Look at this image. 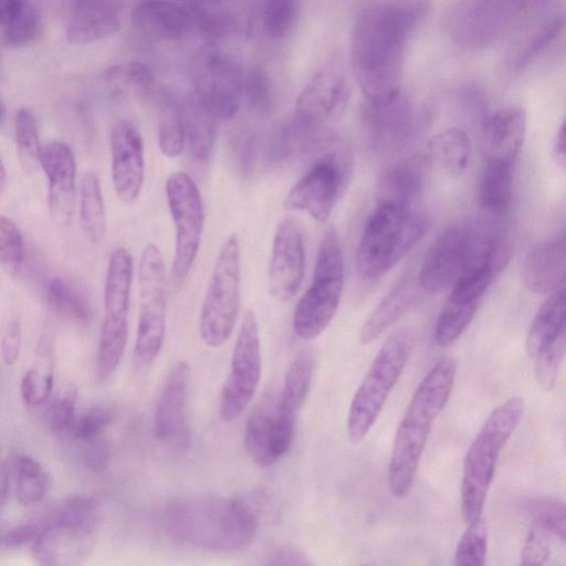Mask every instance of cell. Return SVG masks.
Segmentation results:
<instances>
[{
    "label": "cell",
    "instance_id": "cell-41",
    "mask_svg": "<svg viewBox=\"0 0 566 566\" xmlns=\"http://www.w3.org/2000/svg\"><path fill=\"white\" fill-rule=\"evenodd\" d=\"M14 133L20 166L25 174H33L41 166L42 147L35 118L25 107L15 113Z\"/></svg>",
    "mask_w": 566,
    "mask_h": 566
},
{
    "label": "cell",
    "instance_id": "cell-27",
    "mask_svg": "<svg viewBox=\"0 0 566 566\" xmlns=\"http://www.w3.org/2000/svg\"><path fill=\"white\" fill-rule=\"evenodd\" d=\"M526 134V114L520 106L493 112L481 129V149L489 160H512L518 154Z\"/></svg>",
    "mask_w": 566,
    "mask_h": 566
},
{
    "label": "cell",
    "instance_id": "cell-12",
    "mask_svg": "<svg viewBox=\"0 0 566 566\" xmlns=\"http://www.w3.org/2000/svg\"><path fill=\"white\" fill-rule=\"evenodd\" d=\"M485 226L458 223L444 230L428 250L418 283L427 292H440L452 286L475 260Z\"/></svg>",
    "mask_w": 566,
    "mask_h": 566
},
{
    "label": "cell",
    "instance_id": "cell-20",
    "mask_svg": "<svg viewBox=\"0 0 566 566\" xmlns=\"http://www.w3.org/2000/svg\"><path fill=\"white\" fill-rule=\"evenodd\" d=\"M112 180L124 203L134 202L145 176L144 142L137 127L127 119L117 120L111 132Z\"/></svg>",
    "mask_w": 566,
    "mask_h": 566
},
{
    "label": "cell",
    "instance_id": "cell-53",
    "mask_svg": "<svg viewBox=\"0 0 566 566\" xmlns=\"http://www.w3.org/2000/svg\"><path fill=\"white\" fill-rule=\"evenodd\" d=\"M552 537L548 531L533 522L522 547L521 564L543 565L551 554Z\"/></svg>",
    "mask_w": 566,
    "mask_h": 566
},
{
    "label": "cell",
    "instance_id": "cell-14",
    "mask_svg": "<svg viewBox=\"0 0 566 566\" xmlns=\"http://www.w3.org/2000/svg\"><path fill=\"white\" fill-rule=\"evenodd\" d=\"M230 363L220 396V415L226 421L234 420L249 406L261 378L259 327L252 310L243 315Z\"/></svg>",
    "mask_w": 566,
    "mask_h": 566
},
{
    "label": "cell",
    "instance_id": "cell-43",
    "mask_svg": "<svg viewBox=\"0 0 566 566\" xmlns=\"http://www.w3.org/2000/svg\"><path fill=\"white\" fill-rule=\"evenodd\" d=\"M185 127L181 109L177 105L163 107L158 123V146L168 158L178 157L185 149Z\"/></svg>",
    "mask_w": 566,
    "mask_h": 566
},
{
    "label": "cell",
    "instance_id": "cell-50",
    "mask_svg": "<svg viewBox=\"0 0 566 566\" xmlns=\"http://www.w3.org/2000/svg\"><path fill=\"white\" fill-rule=\"evenodd\" d=\"M564 19L555 18L544 23L541 29L527 41L524 49L521 50L514 61L516 67H523L535 57H537L547 46H549L563 32Z\"/></svg>",
    "mask_w": 566,
    "mask_h": 566
},
{
    "label": "cell",
    "instance_id": "cell-39",
    "mask_svg": "<svg viewBox=\"0 0 566 566\" xmlns=\"http://www.w3.org/2000/svg\"><path fill=\"white\" fill-rule=\"evenodd\" d=\"M53 358L49 347L39 346L33 365L21 380V396L29 407L42 405L51 395L54 380Z\"/></svg>",
    "mask_w": 566,
    "mask_h": 566
},
{
    "label": "cell",
    "instance_id": "cell-13",
    "mask_svg": "<svg viewBox=\"0 0 566 566\" xmlns=\"http://www.w3.org/2000/svg\"><path fill=\"white\" fill-rule=\"evenodd\" d=\"M566 350V305L564 287L553 292L533 317L526 336V352L534 360L539 386H555Z\"/></svg>",
    "mask_w": 566,
    "mask_h": 566
},
{
    "label": "cell",
    "instance_id": "cell-25",
    "mask_svg": "<svg viewBox=\"0 0 566 566\" xmlns=\"http://www.w3.org/2000/svg\"><path fill=\"white\" fill-rule=\"evenodd\" d=\"M361 122L376 146L394 147L412 135L417 117L412 105L400 92L384 101H364Z\"/></svg>",
    "mask_w": 566,
    "mask_h": 566
},
{
    "label": "cell",
    "instance_id": "cell-19",
    "mask_svg": "<svg viewBox=\"0 0 566 566\" xmlns=\"http://www.w3.org/2000/svg\"><path fill=\"white\" fill-rule=\"evenodd\" d=\"M305 272V251L296 221L283 219L276 227L269 266L270 292L277 301L292 300L300 290Z\"/></svg>",
    "mask_w": 566,
    "mask_h": 566
},
{
    "label": "cell",
    "instance_id": "cell-58",
    "mask_svg": "<svg viewBox=\"0 0 566 566\" xmlns=\"http://www.w3.org/2000/svg\"><path fill=\"white\" fill-rule=\"evenodd\" d=\"M90 440L91 444L86 449L85 460L94 470H101L106 465L108 459V449L105 443Z\"/></svg>",
    "mask_w": 566,
    "mask_h": 566
},
{
    "label": "cell",
    "instance_id": "cell-35",
    "mask_svg": "<svg viewBox=\"0 0 566 566\" xmlns=\"http://www.w3.org/2000/svg\"><path fill=\"white\" fill-rule=\"evenodd\" d=\"M426 155L432 164L447 174L459 176L468 166L470 139L461 128H447L429 139Z\"/></svg>",
    "mask_w": 566,
    "mask_h": 566
},
{
    "label": "cell",
    "instance_id": "cell-57",
    "mask_svg": "<svg viewBox=\"0 0 566 566\" xmlns=\"http://www.w3.org/2000/svg\"><path fill=\"white\" fill-rule=\"evenodd\" d=\"M112 75H119L129 83L147 86L153 82L151 72L140 63H129L118 70L111 71Z\"/></svg>",
    "mask_w": 566,
    "mask_h": 566
},
{
    "label": "cell",
    "instance_id": "cell-42",
    "mask_svg": "<svg viewBox=\"0 0 566 566\" xmlns=\"http://www.w3.org/2000/svg\"><path fill=\"white\" fill-rule=\"evenodd\" d=\"M51 485L48 473L33 458L22 454L18 459V501L24 505H33L44 499Z\"/></svg>",
    "mask_w": 566,
    "mask_h": 566
},
{
    "label": "cell",
    "instance_id": "cell-7",
    "mask_svg": "<svg viewBox=\"0 0 566 566\" xmlns=\"http://www.w3.org/2000/svg\"><path fill=\"white\" fill-rule=\"evenodd\" d=\"M344 287V261L334 230H328L318 249L312 282L296 304L294 333L302 339L319 336L334 318Z\"/></svg>",
    "mask_w": 566,
    "mask_h": 566
},
{
    "label": "cell",
    "instance_id": "cell-55",
    "mask_svg": "<svg viewBox=\"0 0 566 566\" xmlns=\"http://www.w3.org/2000/svg\"><path fill=\"white\" fill-rule=\"evenodd\" d=\"M268 565H308L311 562L298 548L290 545H280L265 555Z\"/></svg>",
    "mask_w": 566,
    "mask_h": 566
},
{
    "label": "cell",
    "instance_id": "cell-4",
    "mask_svg": "<svg viewBox=\"0 0 566 566\" xmlns=\"http://www.w3.org/2000/svg\"><path fill=\"white\" fill-rule=\"evenodd\" d=\"M525 400L513 396L495 407L472 440L463 462L461 515L465 525L482 516L501 450L517 428Z\"/></svg>",
    "mask_w": 566,
    "mask_h": 566
},
{
    "label": "cell",
    "instance_id": "cell-22",
    "mask_svg": "<svg viewBox=\"0 0 566 566\" xmlns=\"http://www.w3.org/2000/svg\"><path fill=\"white\" fill-rule=\"evenodd\" d=\"M41 166L48 178V202L52 220L67 226L75 209L76 164L73 150L62 140L48 143L41 151Z\"/></svg>",
    "mask_w": 566,
    "mask_h": 566
},
{
    "label": "cell",
    "instance_id": "cell-31",
    "mask_svg": "<svg viewBox=\"0 0 566 566\" xmlns=\"http://www.w3.org/2000/svg\"><path fill=\"white\" fill-rule=\"evenodd\" d=\"M423 174L413 160H401L387 167L377 182V203L411 206L421 191Z\"/></svg>",
    "mask_w": 566,
    "mask_h": 566
},
{
    "label": "cell",
    "instance_id": "cell-32",
    "mask_svg": "<svg viewBox=\"0 0 566 566\" xmlns=\"http://www.w3.org/2000/svg\"><path fill=\"white\" fill-rule=\"evenodd\" d=\"M513 185L514 161H486L479 184L480 207L494 217L506 214L512 203Z\"/></svg>",
    "mask_w": 566,
    "mask_h": 566
},
{
    "label": "cell",
    "instance_id": "cell-52",
    "mask_svg": "<svg viewBox=\"0 0 566 566\" xmlns=\"http://www.w3.org/2000/svg\"><path fill=\"white\" fill-rule=\"evenodd\" d=\"M242 94L255 111L266 112L271 105V88L266 72L254 66L242 78Z\"/></svg>",
    "mask_w": 566,
    "mask_h": 566
},
{
    "label": "cell",
    "instance_id": "cell-26",
    "mask_svg": "<svg viewBox=\"0 0 566 566\" xmlns=\"http://www.w3.org/2000/svg\"><path fill=\"white\" fill-rule=\"evenodd\" d=\"M566 249L563 237L534 245L522 265L524 286L534 294H551L564 287Z\"/></svg>",
    "mask_w": 566,
    "mask_h": 566
},
{
    "label": "cell",
    "instance_id": "cell-46",
    "mask_svg": "<svg viewBox=\"0 0 566 566\" xmlns=\"http://www.w3.org/2000/svg\"><path fill=\"white\" fill-rule=\"evenodd\" d=\"M533 522L565 543V505L555 497H536L526 503Z\"/></svg>",
    "mask_w": 566,
    "mask_h": 566
},
{
    "label": "cell",
    "instance_id": "cell-47",
    "mask_svg": "<svg viewBox=\"0 0 566 566\" xmlns=\"http://www.w3.org/2000/svg\"><path fill=\"white\" fill-rule=\"evenodd\" d=\"M25 248L17 224L9 218L0 216V265L8 273L14 274L23 264Z\"/></svg>",
    "mask_w": 566,
    "mask_h": 566
},
{
    "label": "cell",
    "instance_id": "cell-30",
    "mask_svg": "<svg viewBox=\"0 0 566 566\" xmlns=\"http://www.w3.org/2000/svg\"><path fill=\"white\" fill-rule=\"evenodd\" d=\"M315 364V353L308 347L301 349L294 357L277 401V413L281 418L296 423L298 411L310 391Z\"/></svg>",
    "mask_w": 566,
    "mask_h": 566
},
{
    "label": "cell",
    "instance_id": "cell-48",
    "mask_svg": "<svg viewBox=\"0 0 566 566\" xmlns=\"http://www.w3.org/2000/svg\"><path fill=\"white\" fill-rule=\"evenodd\" d=\"M298 0H266L264 24L269 36L283 38L295 23Z\"/></svg>",
    "mask_w": 566,
    "mask_h": 566
},
{
    "label": "cell",
    "instance_id": "cell-60",
    "mask_svg": "<svg viewBox=\"0 0 566 566\" xmlns=\"http://www.w3.org/2000/svg\"><path fill=\"white\" fill-rule=\"evenodd\" d=\"M23 0H0V24L4 27L18 13Z\"/></svg>",
    "mask_w": 566,
    "mask_h": 566
},
{
    "label": "cell",
    "instance_id": "cell-18",
    "mask_svg": "<svg viewBox=\"0 0 566 566\" xmlns=\"http://www.w3.org/2000/svg\"><path fill=\"white\" fill-rule=\"evenodd\" d=\"M350 90L344 72L335 65L318 71L304 86L295 103L297 119L315 127L329 129L349 102Z\"/></svg>",
    "mask_w": 566,
    "mask_h": 566
},
{
    "label": "cell",
    "instance_id": "cell-29",
    "mask_svg": "<svg viewBox=\"0 0 566 566\" xmlns=\"http://www.w3.org/2000/svg\"><path fill=\"white\" fill-rule=\"evenodd\" d=\"M118 25L114 0H71V14L66 25L70 43L85 44L101 40L116 32Z\"/></svg>",
    "mask_w": 566,
    "mask_h": 566
},
{
    "label": "cell",
    "instance_id": "cell-54",
    "mask_svg": "<svg viewBox=\"0 0 566 566\" xmlns=\"http://www.w3.org/2000/svg\"><path fill=\"white\" fill-rule=\"evenodd\" d=\"M20 347L21 326L18 321H11L6 327L0 345L1 358L6 365L11 366L18 360Z\"/></svg>",
    "mask_w": 566,
    "mask_h": 566
},
{
    "label": "cell",
    "instance_id": "cell-38",
    "mask_svg": "<svg viewBox=\"0 0 566 566\" xmlns=\"http://www.w3.org/2000/svg\"><path fill=\"white\" fill-rule=\"evenodd\" d=\"M80 224L92 243H99L106 233L104 199L98 177L86 171L81 181Z\"/></svg>",
    "mask_w": 566,
    "mask_h": 566
},
{
    "label": "cell",
    "instance_id": "cell-44",
    "mask_svg": "<svg viewBox=\"0 0 566 566\" xmlns=\"http://www.w3.org/2000/svg\"><path fill=\"white\" fill-rule=\"evenodd\" d=\"M488 552L486 525L482 518L467 525V530L460 537L455 553V565L482 566L485 563Z\"/></svg>",
    "mask_w": 566,
    "mask_h": 566
},
{
    "label": "cell",
    "instance_id": "cell-51",
    "mask_svg": "<svg viewBox=\"0 0 566 566\" xmlns=\"http://www.w3.org/2000/svg\"><path fill=\"white\" fill-rule=\"evenodd\" d=\"M77 394L76 386L71 382L63 385L56 392L50 415L51 429L55 434H63L69 431L75 417Z\"/></svg>",
    "mask_w": 566,
    "mask_h": 566
},
{
    "label": "cell",
    "instance_id": "cell-45",
    "mask_svg": "<svg viewBox=\"0 0 566 566\" xmlns=\"http://www.w3.org/2000/svg\"><path fill=\"white\" fill-rule=\"evenodd\" d=\"M42 28L41 17L38 9L27 0L14 15L3 27V39L10 46H24L35 40Z\"/></svg>",
    "mask_w": 566,
    "mask_h": 566
},
{
    "label": "cell",
    "instance_id": "cell-8",
    "mask_svg": "<svg viewBox=\"0 0 566 566\" xmlns=\"http://www.w3.org/2000/svg\"><path fill=\"white\" fill-rule=\"evenodd\" d=\"M542 0H453L443 15L449 36L480 49L493 45Z\"/></svg>",
    "mask_w": 566,
    "mask_h": 566
},
{
    "label": "cell",
    "instance_id": "cell-37",
    "mask_svg": "<svg viewBox=\"0 0 566 566\" xmlns=\"http://www.w3.org/2000/svg\"><path fill=\"white\" fill-rule=\"evenodd\" d=\"M413 292L408 283L397 285L376 307L359 332V340L368 344L395 324L412 304Z\"/></svg>",
    "mask_w": 566,
    "mask_h": 566
},
{
    "label": "cell",
    "instance_id": "cell-33",
    "mask_svg": "<svg viewBox=\"0 0 566 566\" xmlns=\"http://www.w3.org/2000/svg\"><path fill=\"white\" fill-rule=\"evenodd\" d=\"M133 274L132 254L123 247L116 248L107 265L104 289L105 316L128 318Z\"/></svg>",
    "mask_w": 566,
    "mask_h": 566
},
{
    "label": "cell",
    "instance_id": "cell-40",
    "mask_svg": "<svg viewBox=\"0 0 566 566\" xmlns=\"http://www.w3.org/2000/svg\"><path fill=\"white\" fill-rule=\"evenodd\" d=\"M48 302L60 315L76 322H87L91 317V303L86 293L69 281L55 277L48 286Z\"/></svg>",
    "mask_w": 566,
    "mask_h": 566
},
{
    "label": "cell",
    "instance_id": "cell-2",
    "mask_svg": "<svg viewBox=\"0 0 566 566\" xmlns=\"http://www.w3.org/2000/svg\"><path fill=\"white\" fill-rule=\"evenodd\" d=\"M260 510V500L255 497L188 495L165 505L161 525L180 545L209 552H237L254 539Z\"/></svg>",
    "mask_w": 566,
    "mask_h": 566
},
{
    "label": "cell",
    "instance_id": "cell-15",
    "mask_svg": "<svg viewBox=\"0 0 566 566\" xmlns=\"http://www.w3.org/2000/svg\"><path fill=\"white\" fill-rule=\"evenodd\" d=\"M348 163L339 151L318 156L290 189L285 206L324 222L331 216L348 178Z\"/></svg>",
    "mask_w": 566,
    "mask_h": 566
},
{
    "label": "cell",
    "instance_id": "cell-6",
    "mask_svg": "<svg viewBox=\"0 0 566 566\" xmlns=\"http://www.w3.org/2000/svg\"><path fill=\"white\" fill-rule=\"evenodd\" d=\"M416 337L415 329L400 328L386 339L375 356L350 401L346 429L352 444L360 443L377 420L402 374Z\"/></svg>",
    "mask_w": 566,
    "mask_h": 566
},
{
    "label": "cell",
    "instance_id": "cell-21",
    "mask_svg": "<svg viewBox=\"0 0 566 566\" xmlns=\"http://www.w3.org/2000/svg\"><path fill=\"white\" fill-rule=\"evenodd\" d=\"M189 384L190 367L180 360L168 374L155 406L153 432L160 442L178 444L187 437Z\"/></svg>",
    "mask_w": 566,
    "mask_h": 566
},
{
    "label": "cell",
    "instance_id": "cell-1",
    "mask_svg": "<svg viewBox=\"0 0 566 566\" xmlns=\"http://www.w3.org/2000/svg\"><path fill=\"white\" fill-rule=\"evenodd\" d=\"M423 14L417 3L378 1L356 18L350 65L365 101L378 102L401 92L407 44Z\"/></svg>",
    "mask_w": 566,
    "mask_h": 566
},
{
    "label": "cell",
    "instance_id": "cell-9",
    "mask_svg": "<svg viewBox=\"0 0 566 566\" xmlns=\"http://www.w3.org/2000/svg\"><path fill=\"white\" fill-rule=\"evenodd\" d=\"M240 310V243L235 233L222 243L203 297L199 331L212 348L231 336Z\"/></svg>",
    "mask_w": 566,
    "mask_h": 566
},
{
    "label": "cell",
    "instance_id": "cell-59",
    "mask_svg": "<svg viewBox=\"0 0 566 566\" xmlns=\"http://www.w3.org/2000/svg\"><path fill=\"white\" fill-rule=\"evenodd\" d=\"M552 158L557 167L565 170L566 151H565V125L559 126L552 145Z\"/></svg>",
    "mask_w": 566,
    "mask_h": 566
},
{
    "label": "cell",
    "instance_id": "cell-28",
    "mask_svg": "<svg viewBox=\"0 0 566 566\" xmlns=\"http://www.w3.org/2000/svg\"><path fill=\"white\" fill-rule=\"evenodd\" d=\"M134 25L144 34L164 41L181 40L195 24L192 14L168 0H144L132 10Z\"/></svg>",
    "mask_w": 566,
    "mask_h": 566
},
{
    "label": "cell",
    "instance_id": "cell-63",
    "mask_svg": "<svg viewBox=\"0 0 566 566\" xmlns=\"http://www.w3.org/2000/svg\"><path fill=\"white\" fill-rule=\"evenodd\" d=\"M0 115H1V111H0Z\"/></svg>",
    "mask_w": 566,
    "mask_h": 566
},
{
    "label": "cell",
    "instance_id": "cell-56",
    "mask_svg": "<svg viewBox=\"0 0 566 566\" xmlns=\"http://www.w3.org/2000/svg\"><path fill=\"white\" fill-rule=\"evenodd\" d=\"M237 165L242 174H250L253 169L256 156V142L253 137L247 136L235 144Z\"/></svg>",
    "mask_w": 566,
    "mask_h": 566
},
{
    "label": "cell",
    "instance_id": "cell-10",
    "mask_svg": "<svg viewBox=\"0 0 566 566\" xmlns=\"http://www.w3.org/2000/svg\"><path fill=\"white\" fill-rule=\"evenodd\" d=\"M139 312L135 354L150 364L161 350L166 334L167 277L163 254L155 243L142 251L138 266Z\"/></svg>",
    "mask_w": 566,
    "mask_h": 566
},
{
    "label": "cell",
    "instance_id": "cell-5",
    "mask_svg": "<svg viewBox=\"0 0 566 566\" xmlns=\"http://www.w3.org/2000/svg\"><path fill=\"white\" fill-rule=\"evenodd\" d=\"M427 229V218L411 206L377 203L356 250L359 276L365 280L382 276L421 240Z\"/></svg>",
    "mask_w": 566,
    "mask_h": 566
},
{
    "label": "cell",
    "instance_id": "cell-61",
    "mask_svg": "<svg viewBox=\"0 0 566 566\" xmlns=\"http://www.w3.org/2000/svg\"><path fill=\"white\" fill-rule=\"evenodd\" d=\"M9 489V472L4 460L0 458V511L6 502Z\"/></svg>",
    "mask_w": 566,
    "mask_h": 566
},
{
    "label": "cell",
    "instance_id": "cell-11",
    "mask_svg": "<svg viewBox=\"0 0 566 566\" xmlns=\"http://www.w3.org/2000/svg\"><path fill=\"white\" fill-rule=\"evenodd\" d=\"M166 197L176 228L171 277L178 285L187 279L197 259L205 224V211L196 182L184 171H175L168 176Z\"/></svg>",
    "mask_w": 566,
    "mask_h": 566
},
{
    "label": "cell",
    "instance_id": "cell-36",
    "mask_svg": "<svg viewBox=\"0 0 566 566\" xmlns=\"http://www.w3.org/2000/svg\"><path fill=\"white\" fill-rule=\"evenodd\" d=\"M127 337L128 318L104 317L96 356V374L101 381L113 377L124 356Z\"/></svg>",
    "mask_w": 566,
    "mask_h": 566
},
{
    "label": "cell",
    "instance_id": "cell-24",
    "mask_svg": "<svg viewBox=\"0 0 566 566\" xmlns=\"http://www.w3.org/2000/svg\"><path fill=\"white\" fill-rule=\"evenodd\" d=\"M96 526L59 522L44 528L33 541V554L42 565H77L88 557Z\"/></svg>",
    "mask_w": 566,
    "mask_h": 566
},
{
    "label": "cell",
    "instance_id": "cell-16",
    "mask_svg": "<svg viewBox=\"0 0 566 566\" xmlns=\"http://www.w3.org/2000/svg\"><path fill=\"white\" fill-rule=\"evenodd\" d=\"M242 78L238 66L216 50L200 51L195 61L197 101L214 117H233L242 99Z\"/></svg>",
    "mask_w": 566,
    "mask_h": 566
},
{
    "label": "cell",
    "instance_id": "cell-3",
    "mask_svg": "<svg viewBox=\"0 0 566 566\" xmlns=\"http://www.w3.org/2000/svg\"><path fill=\"white\" fill-rule=\"evenodd\" d=\"M457 376L451 356L439 359L413 392L398 426L388 465V486L397 497H405L413 483L432 422L446 407Z\"/></svg>",
    "mask_w": 566,
    "mask_h": 566
},
{
    "label": "cell",
    "instance_id": "cell-34",
    "mask_svg": "<svg viewBox=\"0 0 566 566\" xmlns=\"http://www.w3.org/2000/svg\"><path fill=\"white\" fill-rule=\"evenodd\" d=\"M180 109L185 127V147L195 163L205 165L209 160L214 144L216 118L197 98L188 102Z\"/></svg>",
    "mask_w": 566,
    "mask_h": 566
},
{
    "label": "cell",
    "instance_id": "cell-23",
    "mask_svg": "<svg viewBox=\"0 0 566 566\" xmlns=\"http://www.w3.org/2000/svg\"><path fill=\"white\" fill-rule=\"evenodd\" d=\"M277 402L265 399L249 416L244 432V447L250 458L266 468L277 462L290 450L294 432L285 429L277 420Z\"/></svg>",
    "mask_w": 566,
    "mask_h": 566
},
{
    "label": "cell",
    "instance_id": "cell-49",
    "mask_svg": "<svg viewBox=\"0 0 566 566\" xmlns=\"http://www.w3.org/2000/svg\"><path fill=\"white\" fill-rule=\"evenodd\" d=\"M114 419V412L105 406H94L80 417H74L67 433L82 441L96 439Z\"/></svg>",
    "mask_w": 566,
    "mask_h": 566
},
{
    "label": "cell",
    "instance_id": "cell-17",
    "mask_svg": "<svg viewBox=\"0 0 566 566\" xmlns=\"http://www.w3.org/2000/svg\"><path fill=\"white\" fill-rule=\"evenodd\" d=\"M500 271L493 266L473 268L452 285L434 326L439 347H449L464 333Z\"/></svg>",
    "mask_w": 566,
    "mask_h": 566
},
{
    "label": "cell",
    "instance_id": "cell-62",
    "mask_svg": "<svg viewBox=\"0 0 566 566\" xmlns=\"http://www.w3.org/2000/svg\"><path fill=\"white\" fill-rule=\"evenodd\" d=\"M7 188V172L3 163L0 158V197L3 195Z\"/></svg>",
    "mask_w": 566,
    "mask_h": 566
}]
</instances>
